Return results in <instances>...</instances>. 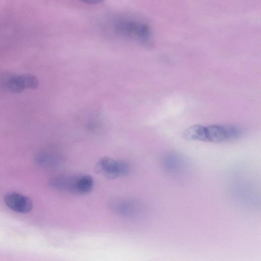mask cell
<instances>
[{
    "instance_id": "cell-1",
    "label": "cell",
    "mask_w": 261,
    "mask_h": 261,
    "mask_svg": "<svg viewBox=\"0 0 261 261\" xmlns=\"http://www.w3.org/2000/svg\"><path fill=\"white\" fill-rule=\"evenodd\" d=\"M242 134V129L235 125H194L185 129L182 136L184 139L190 141L218 143L237 139Z\"/></svg>"
},
{
    "instance_id": "cell-2",
    "label": "cell",
    "mask_w": 261,
    "mask_h": 261,
    "mask_svg": "<svg viewBox=\"0 0 261 261\" xmlns=\"http://www.w3.org/2000/svg\"><path fill=\"white\" fill-rule=\"evenodd\" d=\"M109 207L117 216L129 219L140 217L144 210L143 204L136 199L121 197L111 199Z\"/></svg>"
},
{
    "instance_id": "cell-3",
    "label": "cell",
    "mask_w": 261,
    "mask_h": 261,
    "mask_svg": "<svg viewBox=\"0 0 261 261\" xmlns=\"http://www.w3.org/2000/svg\"><path fill=\"white\" fill-rule=\"evenodd\" d=\"M96 169L107 177L117 178L127 174L129 167L127 163L123 161L103 157L98 161Z\"/></svg>"
},
{
    "instance_id": "cell-4",
    "label": "cell",
    "mask_w": 261,
    "mask_h": 261,
    "mask_svg": "<svg viewBox=\"0 0 261 261\" xmlns=\"http://www.w3.org/2000/svg\"><path fill=\"white\" fill-rule=\"evenodd\" d=\"M116 30L124 35L137 37L142 41H147L150 36V30L148 25L144 23L132 21L119 22Z\"/></svg>"
},
{
    "instance_id": "cell-5",
    "label": "cell",
    "mask_w": 261,
    "mask_h": 261,
    "mask_svg": "<svg viewBox=\"0 0 261 261\" xmlns=\"http://www.w3.org/2000/svg\"><path fill=\"white\" fill-rule=\"evenodd\" d=\"M80 175H60L53 177L49 184L53 188L77 194L78 183Z\"/></svg>"
},
{
    "instance_id": "cell-6",
    "label": "cell",
    "mask_w": 261,
    "mask_h": 261,
    "mask_svg": "<svg viewBox=\"0 0 261 261\" xmlns=\"http://www.w3.org/2000/svg\"><path fill=\"white\" fill-rule=\"evenodd\" d=\"M5 202L15 212L25 214L29 213L33 208V202L28 197L17 193H11L5 197Z\"/></svg>"
},
{
    "instance_id": "cell-7",
    "label": "cell",
    "mask_w": 261,
    "mask_h": 261,
    "mask_svg": "<svg viewBox=\"0 0 261 261\" xmlns=\"http://www.w3.org/2000/svg\"><path fill=\"white\" fill-rule=\"evenodd\" d=\"M161 162L164 170L166 172L172 174L179 172L184 165L182 159L174 153L165 154L162 158Z\"/></svg>"
},
{
    "instance_id": "cell-8",
    "label": "cell",
    "mask_w": 261,
    "mask_h": 261,
    "mask_svg": "<svg viewBox=\"0 0 261 261\" xmlns=\"http://www.w3.org/2000/svg\"><path fill=\"white\" fill-rule=\"evenodd\" d=\"M38 163L46 167H54L59 165L62 161L61 157L58 154L49 153L40 154L37 156Z\"/></svg>"
}]
</instances>
